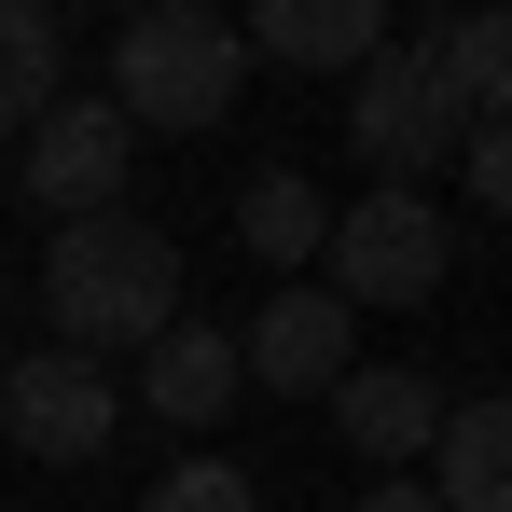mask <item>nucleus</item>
Listing matches in <instances>:
<instances>
[{
	"instance_id": "1",
	"label": "nucleus",
	"mask_w": 512,
	"mask_h": 512,
	"mask_svg": "<svg viewBox=\"0 0 512 512\" xmlns=\"http://www.w3.org/2000/svg\"><path fill=\"white\" fill-rule=\"evenodd\" d=\"M42 319L70 360H139V346L180 333V236L139 222V208H97V222H56L42 250Z\"/></svg>"
},
{
	"instance_id": "2",
	"label": "nucleus",
	"mask_w": 512,
	"mask_h": 512,
	"mask_svg": "<svg viewBox=\"0 0 512 512\" xmlns=\"http://www.w3.org/2000/svg\"><path fill=\"white\" fill-rule=\"evenodd\" d=\"M250 84V42H236V14H208V0H139L125 28H111V111L125 125H153V139H208L222 111Z\"/></svg>"
},
{
	"instance_id": "3",
	"label": "nucleus",
	"mask_w": 512,
	"mask_h": 512,
	"mask_svg": "<svg viewBox=\"0 0 512 512\" xmlns=\"http://www.w3.org/2000/svg\"><path fill=\"white\" fill-rule=\"evenodd\" d=\"M429 28H443V14H429ZM429 28H388V56L346 84V139H360L374 194H429V167H457V139H471V111H457V84H443Z\"/></svg>"
},
{
	"instance_id": "4",
	"label": "nucleus",
	"mask_w": 512,
	"mask_h": 512,
	"mask_svg": "<svg viewBox=\"0 0 512 512\" xmlns=\"http://www.w3.org/2000/svg\"><path fill=\"white\" fill-rule=\"evenodd\" d=\"M443 263H457V222L429 194H346L333 250H319V291H346V305H429Z\"/></svg>"
},
{
	"instance_id": "5",
	"label": "nucleus",
	"mask_w": 512,
	"mask_h": 512,
	"mask_svg": "<svg viewBox=\"0 0 512 512\" xmlns=\"http://www.w3.org/2000/svg\"><path fill=\"white\" fill-rule=\"evenodd\" d=\"M346 360H360V305H346V291H319V277H277L250 319H236V374H250V388H277V402H333Z\"/></svg>"
},
{
	"instance_id": "6",
	"label": "nucleus",
	"mask_w": 512,
	"mask_h": 512,
	"mask_svg": "<svg viewBox=\"0 0 512 512\" xmlns=\"http://www.w3.org/2000/svg\"><path fill=\"white\" fill-rule=\"evenodd\" d=\"M125 167H139V125H125L111 97H56V111L14 139V180H28L42 222H97V208H125Z\"/></svg>"
},
{
	"instance_id": "7",
	"label": "nucleus",
	"mask_w": 512,
	"mask_h": 512,
	"mask_svg": "<svg viewBox=\"0 0 512 512\" xmlns=\"http://www.w3.org/2000/svg\"><path fill=\"white\" fill-rule=\"evenodd\" d=\"M0 429L42 457V471H84L97 443L125 429V388H111V360H70V346H28L14 374H0Z\"/></svg>"
},
{
	"instance_id": "8",
	"label": "nucleus",
	"mask_w": 512,
	"mask_h": 512,
	"mask_svg": "<svg viewBox=\"0 0 512 512\" xmlns=\"http://www.w3.org/2000/svg\"><path fill=\"white\" fill-rule=\"evenodd\" d=\"M333 429L360 443V471H429V443H443V388H429L416 360H346Z\"/></svg>"
},
{
	"instance_id": "9",
	"label": "nucleus",
	"mask_w": 512,
	"mask_h": 512,
	"mask_svg": "<svg viewBox=\"0 0 512 512\" xmlns=\"http://www.w3.org/2000/svg\"><path fill=\"white\" fill-rule=\"evenodd\" d=\"M236 42H250L263 70H346V84H360V70L388 56V0H250Z\"/></svg>"
},
{
	"instance_id": "10",
	"label": "nucleus",
	"mask_w": 512,
	"mask_h": 512,
	"mask_svg": "<svg viewBox=\"0 0 512 512\" xmlns=\"http://www.w3.org/2000/svg\"><path fill=\"white\" fill-rule=\"evenodd\" d=\"M236 333L222 319H180L167 346H139V416H167V429H222L236 416Z\"/></svg>"
},
{
	"instance_id": "11",
	"label": "nucleus",
	"mask_w": 512,
	"mask_h": 512,
	"mask_svg": "<svg viewBox=\"0 0 512 512\" xmlns=\"http://www.w3.org/2000/svg\"><path fill=\"white\" fill-rule=\"evenodd\" d=\"M429 499H443V512H512V388H471V402H443Z\"/></svg>"
},
{
	"instance_id": "12",
	"label": "nucleus",
	"mask_w": 512,
	"mask_h": 512,
	"mask_svg": "<svg viewBox=\"0 0 512 512\" xmlns=\"http://www.w3.org/2000/svg\"><path fill=\"white\" fill-rule=\"evenodd\" d=\"M236 250L277 263V277H305V263L333 250V194L305 167H250V194H236Z\"/></svg>"
},
{
	"instance_id": "13",
	"label": "nucleus",
	"mask_w": 512,
	"mask_h": 512,
	"mask_svg": "<svg viewBox=\"0 0 512 512\" xmlns=\"http://www.w3.org/2000/svg\"><path fill=\"white\" fill-rule=\"evenodd\" d=\"M70 97V14L56 0H0V139H28Z\"/></svg>"
},
{
	"instance_id": "14",
	"label": "nucleus",
	"mask_w": 512,
	"mask_h": 512,
	"mask_svg": "<svg viewBox=\"0 0 512 512\" xmlns=\"http://www.w3.org/2000/svg\"><path fill=\"white\" fill-rule=\"evenodd\" d=\"M429 56H443L457 111L512 125V0H485V14H443V28H429Z\"/></svg>"
},
{
	"instance_id": "15",
	"label": "nucleus",
	"mask_w": 512,
	"mask_h": 512,
	"mask_svg": "<svg viewBox=\"0 0 512 512\" xmlns=\"http://www.w3.org/2000/svg\"><path fill=\"white\" fill-rule=\"evenodd\" d=\"M139 512H263V485L236 471V457H208V443H194V457L153 471V499H139Z\"/></svg>"
},
{
	"instance_id": "16",
	"label": "nucleus",
	"mask_w": 512,
	"mask_h": 512,
	"mask_svg": "<svg viewBox=\"0 0 512 512\" xmlns=\"http://www.w3.org/2000/svg\"><path fill=\"white\" fill-rule=\"evenodd\" d=\"M457 167H471V208L512 222V125H471V139H457Z\"/></svg>"
},
{
	"instance_id": "17",
	"label": "nucleus",
	"mask_w": 512,
	"mask_h": 512,
	"mask_svg": "<svg viewBox=\"0 0 512 512\" xmlns=\"http://www.w3.org/2000/svg\"><path fill=\"white\" fill-rule=\"evenodd\" d=\"M360 512H443V499H429V471H374V485H360Z\"/></svg>"
}]
</instances>
